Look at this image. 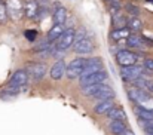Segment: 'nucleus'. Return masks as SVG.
<instances>
[{
	"mask_svg": "<svg viewBox=\"0 0 153 135\" xmlns=\"http://www.w3.org/2000/svg\"><path fill=\"white\" fill-rule=\"evenodd\" d=\"M146 74V68L144 65H138V64H134V65H126V67H120V77L128 82V83H134L138 77L144 76Z\"/></svg>",
	"mask_w": 153,
	"mask_h": 135,
	"instance_id": "obj_1",
	"label": "nucleus"
},
{
	"mask_svg": "<svg viewBox=\"0 0 153 135\" xmlns=\"http://www.w3.org/2000/svg\"><path fill=\"white\" fill-rule=\"evenodd\" d=\"M140 59V55L132 52V50H128V49H122L116 53V62L120 65V67H126V65H134L137 64Z\"/></svg>",
	"mask_w": 153,
	"mask_h": 135,
	"instance_id": "obj_2",
	"label": "nucleus"
},
{
	"mask_svg": "<svg viewBox=\"0 0 153 135\" xmlns=\"http://www.w3.org/2000/svg\"><path fill=\"white\" fill-rule=\"evenodd\" d=\"M85 62H86V59H83V58H74V59H71V61L67 64V73H65V76H67L70 80L79 79V77L82 76Z\"/></svg>",
	"mask_w": 153,
	"mask_h": 135,
	"instance_id": "obj_3",
	"label": "nucleus"
},
{
	"mask_svg": "<svg viewBox=\"0 0 153 135\" xmlns=\"http://www.w3.org/2000/svg\"><path fill=\"white\" fill-rule=\"evenodd\" d=\"M128 96H129L131 101H134L135 104H140V105L144 104V102L152 101V96H150V92L149 90L143 89V88H137V86L128 89Z\"/></svg>",
	"mask_w": 153,
	"mask_h": 135,
	"instance_id": "obj_4",
	"label": "nucleus"
},
{
	"mask_svg": "<svg viewBox=\"0 0 153 135\" xmlns=\"http://www.w3.org/2000/svg\"><path fill=\"white\" fill-rule=\"evenodd\" d=\"M28 77H30V74H28L27 70H16L10 76V79L7 82V86H10V88H24L28 83Z\"/></svg>",
	"mask_w": 153,
	"mask_h": 135,
	"instance_id": "obj_5",
	"label": "nucleus"
},
{
	"mask_svg": "<svg viewBox=\"0 0 153 135\" xmlns=\"http://www.w3.org/2000/svg\"><path fill=\"white\" fill-rule=\"evenodd\" d=\"M101 70H104L102 68L101 58H89V59H86L85 67H83V71H82V76L79 79H85V77H88V76H91L94 73H98Z\"/></svg>",
	"mask_w": 153,
	"mask_h": 135,
	"instance_id": "obj_6",
	"label": "nucleus"
},
{
	"mask_svg": "<svg viewBox=\"0 0 153 135\" xmlns=\"http://www.w3.org/2000/svg\"><path fill=\"white\" fill-rule=\"evenodd\" d=\"M25 70L28 71V74H30L34 80H42L43 76H45L46 71H48L46 64L39 62V61H36V62H28L27 67H25Z\"/></svg>",
	"mask_w": 153,
	"mask_h": 135,
	"instance_id": "obj_7",
	"label": "nucleus"
},
{
	"mask_svg": "<svg viewBox=\"0 0 153 135\" xmlns=\"http://www.w3.org/2000/svg\"><path fill=\"white\" fill-rule=\"evenodd\" d=\"M74 42H76V30L67 28L62 33V36L56 40V47L61 49V50H65V49H68L70 46L73 45Z\"/></svg>",
	"mask_w": 153,
	"mask_h": 135,
	"instance_id": "obj_8",
	"label": "nucleus"
},
{
	"mask_svg": "<svg viewBox=\"0 0 153 135\" xmlns=\"http://www.w3.org/2000/svg\"><path fill=\"white\" fill-rule=\"evenodd\" d=\"M95 49V45L92 42V39L89 37H83L80 40H76L74 46H73V50L79 55H86V53H91L92 50Z\"/></svg>",
	"mask_w": 153,
	"mask_h": 135,
	"instance_id": "obj_9",
	"label": "nucleus"
},
{
	"mask_svg": "<svg viewBox=\"0 0 153 135\" xmlns=\"http://www.w3.org/2000/svg\"><path fill=\"white\" fill-rule=\"evenodd\" d=\"M105 79H107V73H105V70H101L98 73H94V74H91L85 79H79V80H80V86L86 88V86H91L95 83H102Z\"/></svg>",
	"mask_w": 153,
	"mask_h": 135,
	"instance_id": "obj_10",
	"label": "nucleus"
},
{
	"mask_svg": "<svg viewBox=\"0 0 153 135\" xmlns=\"http://www.w3.org/2000/svg\"><path fill=\"white\" fill-rule=\"evenodd\" d=\"M65 73H67V64H65V61H64L62 58L58 59V61L52 65L51 71H49V74H51V77L53 80H61L62 76H65Z\"/></svg>",
	"mask_w": 153,
	"mask_h": 135,
	"instance_id": "obj_11",
	"label": "nucleus"
},
{
	"mask_svg": "<svg viewBox=\"0 0 153 135\" xmlns=\"http://www.w3.org/2000/svg\"><path fill=\"white\" fill-rule=\"evenodd\" d=\"M37 13H39L37 0H27L24 3V16L27 19H34V18H37Z\"/></svg>",
	"mask_w": 153,
	"mask_h": 135,
	"instance_id": "obj_12",
	"label": "nucleus"
},
{
	"mask_svg": "<svg viewBox=\"0 0 153 135\" xmlns=\"http://www.w3.org/2000/svg\"><path fill=\"white\" fill-rule=\"evenodd\" d=\"M7 12L13 15V18H19L21 13H24V4L21 0H7L6 1Z\"/></svg>",
	"mask_w": 153,
	"mask_h": 135,
	"instance_id": "obj_13",
	"label": "nucleus"
},
{
	"mask_svg": "<svg viewBox=\"0 0 153 135\" xmlns=\"http://www.w3.org/2000/svg\"><path fill=\"white\" fill-rule=\"evenodd\" d=\"M67 16H68L67 9H65L64 6H61V7H58V9L53 10V13H52V21H53V24H56V25H64L65 21H67Z\"/></svg>",
	"mask_w": 153,
	"mask_h": 135,
	"instance_id": "obj_14",
	"label": "nucleus"
},
{
	"mask_svg": "<svg viewBox=\"0 0 153 135\" xmlns=\"http://www.w3.org/2000/svg\"><path fill=\"white\" fill-rule=\"evenodd\" d=\"M126 22H128V19H126L125 13H122V10H117V12L111 13V25L114 28H125Z\"/></svg>",
	"mask_w": 153,
	"mask_h": 135,
	"instance_id": "obj_15",
	"label": "nucleus"
},
{
	"mask_svg": "<svg viewBox=\"0 0 153 135\" xmlns=\"http://www.w3.org/2000/svg\"><path fill=\"white\" fill-rule=\"evenodd\" d=\"M131 36V30L128 28V27H125V28H114L113 31H110V34H108V37L113 40V42H119V40H122V39H128Z\"/></svg>",
	"mask_w": 153,
	"mask_h": 135,
	"instance_id": "obj_16",
	"label": "nucleus"
},
{
	"mask_svg": "<svg viewBox=\"0 0 153 135\" xmlns=\"http://www.w3.org/2000/svg\"><path fill=\"white\" fill-rule=\"evenodd\" d=\"M114 107V102L113 99H104V101H98L95 105H94V113L95 114H107V111Z\"/></svg>",
	"mask_w": 153,
	"mask_h": 135,
	"instance_id": "obj_17",
	"label": "nucleus"
},
{
	"mask_svg": "<svg viewBox=\"0 0 153 135\" xmlns=\"http://www.w3.org/2000/svg\"><path fill=\"white\" fill-rule=\"evenodd\" d=\"M105 116H107L110 120H126V113L123 111L122 107H117V105L111 107V108L107 111Z\"/></svg>",
	"mask_w": 153,
	"mask_h": 135,
	"instance_id": "obj_18",
	"label": "nucleus"
},
{
	"mask_svg": "<svg viewBox=\"0 0 153 135\" xmlns=\"http://www.w3.org/2000/svg\"><path fill=\"white\" fill-rule=\"evenodd\" d=\"M135 113H137V117L141 120H153V108H147V107L137 104Z\"/></svg>",
	"mask_w": 153,
	"mask_h": 135,
	"instance_id": "obj_19",
	"label": "nucleus"
},
{
	"mask_svg": "<svg viewBox=\"0 0 153 135\" xmlns=\"http://www.w3.org/2000/svg\"><path fill=\"white\" fill-rule=\"evenodd\" d=\"M105 86H107V85L102 82V83H95V85H91V86H86V88H82V89H83V93H85L86 96L94 98V96L98 95Z\"/></svg>",
	"mask_w": 153,
	"mask_h": 135,
	"instance_id": "obj_20",
	"label": "nucleus"
},
{
	"mask_svg": "<svg viewBox=\"0 0 153 135\" xmlns=\"http://www.w3.org/2000/svg\"><path fill=\"white\" fill-rule=\"evenodd\" d=\"M65 30L62 28V25H53V27H51V30L48 31V36H46V39L51 42V43H53V42H56L61 36H62V33H64Z\"/></svg>",
	"mask_w": 153,
	"mask_h": 135,
	"instance_id": "obj_21",
	"label": "nucleus"
},
{
	"mask_svg": "<svg viewBox=\"0 0 153 135\" xmlns=\"http://www.w3.org/2000/svg\"><path fill=\"white\" fill-rule=\"evenodd\" d=\"M126 45H128V47H131V49H141V47H144V39L141 36L131 34L126 39Z\"/></svg>",
	"mask_w": 153,
	"mask_h": 135,
	"instance_id": "obj_22",
	"label": "nucleus"
},
{
	"mask_svg": "<svg viewBox=\"0 0 153 135\" xmlns=\"http://www.w3.org/2000/svg\"><path fill=\"white\" fill-rule=\"evenodd\" d=\"M108 129H110V132L113 135H120L126 129V123H125V120H113L110 123Z\"/></svg>",
	"mask_w": 153,
	"mask_h": 135,
	"instance_id": "obj_23",
	"label": "nucleus"
},
{
	"mask_svg": "<svg viewBox=\"0 0 153 135\" xmlns=\"http://www.w3.org/2000/svg\"><path fill=\"white\" fill-rule=\"evenodd\" d=\"M114 95H116V93H114V90L111 89L110 86H105V88H104V89H102L101 92L98 93V95H95V96H94L92 99H97V101H104V99H113V98H114Z\"/></svg>",
	"mask_w": 153,
	"mask_h": 135,
	"instance_id": "obj_24",
	"label": "nucleus"
},
{
	"mask_svg": "<svg viewBox=\"0 0 153 135\" xmlns=\"http://www.w3.org/2000/svg\"><path fill=\"white\" fill-rule=\"evenodd\" d=\"M126 27L131 30V31H140L141 28H143V21L138 18V16H131L129 19H128V22H126Z\"/></svg>",
	"mask_w": 153,
	"mask_h": 135,
	"instance_id": "obj_25",
	"label": "nucleus"
},
{
	"mask_svg": "<svg viewBox=\"0 0 153 135\" xmlns=\"http://www.w3.org/2000/svg\"><path fill=\"white\" fill-rule=\"evenodd\" d=\"M7 16H9L7 6H6V3L0 1V25H4L7 22Z\"/></svg>",
	"mask_w": 153,
	"mask_h": 135,
	"instance_id": "obj_26",
	"label": "nucleus"
},
{
	"mask_svg": "<svg viewBox=\"0 0 153 135\" xmlns=\"http://www.w3.org/2000/svg\"><path fill=\"white\" fill-rule=\"evenodd\" d=\"M125 10L131 16H138V13H140V7L137 4H134V3H126L125 4Z\"/></svg>",
	"mask_w": 153,
	"mask_h": 135,
	"instance_id": "obj_27",
	"label": "nucleus"
},
{
	"mask_svg": "<svg viewBox=\"0 0 153 135\" xmlns=\"http://www.w3.org/2000/svg\"><path fill=\"white\" fill-rule=\"evenodd\" d=\"M138 123L141 125V128L147 134H152L153 132V120H141V119H138Z\"/></svg>",
	"mask_w": 153,
	"mask_h": 135,
	"instance_id": "obj_28",
	"label": "nucleus"
},
{
	"mask_svg": "<svg viewBox=\"0 0 153 135\" xmlns=\"http://www.w3.org/2000/svg\"><path fill=\"white\" fill-rule=\"evenodd\" d=\"M108 7H110L111 13L117 12V10H122V0H111V1H108Z\"/></svg>",
	"mask_w": 153,
	"mask_h": 135,
	"instance_id": "obj_29",
	"label": "nucleus"
},
{
	"mask_svg": "<svg viewBox=\"0 0 153 135\" xmlns=\"http://www.w3.org/2000/svg\"><path fill=\"white\" fill-rule=\"evenodd\" d=\"M24 36H25L30 42H34L36 37H37V31H36V30H27V31L24 33Z\"/></svg>",
	"mask_w": 153,
	"mask_h": 135,
	"instance_id": "obj_30",
	"label": "nucleus"
},
{
	"mask_svg": "<svg viewBox=\"0 0 153 135\" xmlns=\"http://www.w3.org/2000/svg\"><path fill=\"white\" fill-rule=\"evenodd\" d=\"M143 65H144L146 70H149V71L153 73V58H144L143 59Z\"/></svg>",
	"mask_w": 153,
	"mask_h": 135,
	"instance_id": "obj_31",
	"label": "nucleus"
},
{
	"mask_svg": "<svg viewBox=\"0 0 153 135\" xmlns=\"http://www.w3.org/2000/svg\"><path fill=\"white\" fill-rule=\"evenodd\" d=\"M146 89L149 90L150 93H153V80L147 79V82H146Z\"/></svg>",
	"mask_w": 153,
	"mask_h": 135,
	"instance_id": "obj_32",
	"label": "nucleus"
},
{
	"mask_svg": "<svg viewBox=\"0 0 153 135\" xmlns=\"http://www.w3.org/2000/svg\"><path fill=\"white\" fill-rule=\"evenodd\" d=\"M120 135H135V134H134L131 129H128V128H126V129H125V131H123V132H122Z\"/></svg>",
	"mask_w": 153,
	"mask_h": 135,
	"instance_id": "obj_33",
	"label": "nucleus"
},
{
	"mask_svg": "<svg viewBox=\"0 0 153 135\" xmlns=\"http://www.w3.org/2000/svg\"><path fill=\"white\" fill-rule=\"evenodd\" d=\"M147 1H149V3H153V0H147Z\"/></svg>",
	"mask_w": 153,
	"mask_h": 135,
	"instance_id": "obj_34",
	"label": "nucleus"
},
{
	"mask_svg": "<svg viewBox=\"0 0 153 135\" xmlns=\"http://www.w3.org/2000/svg\"><path fill=\"white\" fill-rule=\"evenodd\" d=\"M105 1H111V0H105Z\"/></svg>",
	"mask_w": 153,
	"mask_h": 135,
	"instance_id": "obj_35",
	"label": "nucleus"
},
{
	"mask_svg": "<svg viewBox=\"0 0 153 135\" xmlns=\"http://www.w3.org/2000/svg\"><path fill=\"white\" fill-rule=\"evenodd\" d=\"M147 135H153V132H152V134H147Z\"/></svg>",
	"mask_w": 153,
	"mask_h": 135,
	"instance_id": "obj_36",
	"label": "nucleus"
}]
</instances>
